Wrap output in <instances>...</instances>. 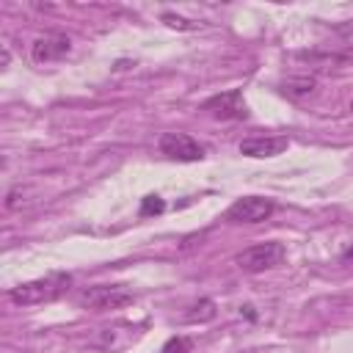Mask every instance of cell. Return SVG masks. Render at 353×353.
<instances>
[{
	"label": "cell",
	"instance_id": "cell-1",
	"mask_svg": "<svg viewBox=\"0 0 353 353\" xmlns=\"http://www.w3.org/2000/svg\"><path fill=\"white\" fill-rule=\"evenodd\" d=\"M72 284V276L66 273H50L44 279H33L25 284H17L8 290V301L17 306H36V303H47L55 301L58 295H63Z\"/></svg>",
	"mask_w": 353,
	"mask_h": 353
},
{
	"label": "cell",
	"instance_id": "cell-2",
	"mask_svg": "<svg viewBox=\"0 0 353 353\" xmlns=\"http://www.w3.org/2000/svg\"><path fill=\"white\" fill-rule=\"evenodd\" d=\"M284 254H287V251H284L281 243L268 240V243H256V245L240 251V254L234 256V262H237V268L245 270V273H262V270H270V268L281 265Z\"/></svg>",
	"mask_w": 353,
	"mask_h": 353
},
{
	"label": "cell",
	"instance_id": "cell-3",
	"mask_svg": "<svg viewBox=\"0 0 353 353\" xmlns=\"http://www.w3.org/2000/svg\"><path fill=\"white\" fill-rule=\"evenodd\" d=\"M135 295L119 284H99V287H88L83 290L80 295V303L85 309H94V312H108V309H121L127 303H132Z\"/></svg>",
	"mask_w": 353,
	"mask_h": 353
},
{
	"label": "cell",
	"instance_id": "cell-4",
	"mask_svg": "<svg viewBox=\"0 0 353 353\" xmlns=\"http://www.w3.org/2000/svg\"><path fill=\"white\" fill-rule=\"evenodd\" d=\"M273 201L265 199V196H243L237 201L229 204L226 210V221H234V223H262L273 215Z\"/></svg>",
	"mask_w": 353,
	"mask_h": 353
},
{
	"label": "cell",
	"instance_id": "cell-5",
	"mask_svg": "<svg viewBox=\"0 0 353 353\" xmlns=\"http://www.w3.org/2000/svg\"><path fill=\"white\" fill-rule=\"evenodd\" d=\"M157 146L165 157L179 160V163H196L204 157V146L199 141H193L188 132H163Z\"/></svg>",
	"mask_w": 353,
	"mask_h": 353
},
{
	"label": "cell",
	"instance_id": "cell-6",
	"mask_svg": "<svg viewBox=\"0 0 353 353\" xmlns=\"http://www.w3.org/2000/svg\"><path fill=\"white\" fill-rule=\"evenodd\" d=\"M69 50H72V39L66 33L47 30L33 39L30 58H33V63H52V61H61L63 55H69Z\"/></svg>",
	"mask_w": 353,
	"mask_h": 353
},
{
	"label": "cell",
	"instance_id": "cell-7",
	"mask_svg": "<svg viewBox=\"0 0 353 353\" xmlns=\"http://www.w3.org/2000/svg\"><path fill=\"white\" fill-rule=\"evenodd\" d=\"M201 110H210L215 119H245L248 116L240 88H229V91H221V94L204 99Z\"/></svg>",
	"mask_w": 353,
	"mask_h": 353
},
{
	"label": "cell",
	"instance_id": "cell-8",
	"mask_svg": "<svg viewBox=\"0 0 353 353\" xmlns=\"http://www.w3.org/2000/svg\"><path fill=\"white\" fill-rule=\"evenodd\" d=\"M287 146H290V138L287 135H251V138L240 141V154L265 160V157L281 154Z\"/></svg>",
	"mask_w": 353,
	"mask_h": 353
},
{
	"label": "cell",
	"instance_id": "cell-9",
	"mask_svg": "<svg viewBox=\"0 0 353 353\" xmlns=\"http://www.w3.org/2000/svg\"><path fill=\"white\" fill-rule=\"evenodd\" d=\"M317 88H320V83H317L314 74H287V77L279 83V91H281L287 99H292V102H306V99H312V97L317 94Z\"/></svg>",
	"mask_w": 353,
	"mask_h": 353
},
{
	"label": "cell",
	"instance_id": "cell-10",
	"mask_svg": "<svg viewBox=\"0 0 353 353\" xmlns=\"http://www.w3.org/2000/svg\"><path fill=\"white\" fill-rule=\"evenodd\" d=\"M212 317H215V303H212L210 298L196 301V303L190 306V312L185 314L188 323H207V320H212Z\"/></svg>",
	"mask_w": 353,
	"mask_h": 353
},
{
	"label": "cell",
	"instance_id": "cell-11",
	"mask_svg": "<svg viewBox=\"0 0 353 353\" xmlns=\"http://www.w3.org/2000/svg\"><path fill=\"white\" fill-rule=\"evenodd\" d=\"M193 350V339L190 336H171L163 345V353H190Z\"/></svg>",
	"mask_w": 353,
	"mask_h": 353
},
{
	"label": "cell",
	"instance_id": "cell-12",
	"mask_svg": "<svg viewBox=\"0 0 353 353\" xmlns=\"http://www.w3.org/2000/svg\"><path fill=\"white\" fill-rule=\"evenodd\" d=\"M163 22H165L168 28H176V30H196V28H199V22H190V19L176 17V14H171V11L163 14Z\"/></svg>",
	"mask_w": 353,
	"mask_h": 353
},
{
	"label": "cell",
	"instance_id": "cell-13",
	"mask_svg": "<svg viewBox=\"0 0 353 353\" xmlns=\"http://www.w3.org/2000/svg\"><path fill=\"white\" fill-rule=\"evenodd\" d=\"M163 210H165V204H163L160 196H146L141 201V215H160Z\"/></svg>",
	"mask_w": 353,
	"mask_h": 353
},
{
	"label": "cell",
	"instance_id": "cell-14",
	"mask_svg": "<svg viewBox=\"0 0 353 353\" xmlns=\"http://www.w3.org/2000/svg\"><path fill=\"white\" fill-rule=\"evenodd\" d=\"M19 193H22V190H19V188H14V190L6 196V210H14V207L19 204Z\"/></svg>",
	"mask_w": 353,
	"mask_h": 353
},
{
	"label": "cell",
	"instance_id": "cell-15",
	"mask_svg": "<svg viewBox=\"0 0 353 353\" xmlns=\"http://www.w3.org/2000/svg\"><path fill=\"white\" fill-rule=\"evenodd\" d=\"M342 259H353V245H350V248H345V251H342Z\"/></svg>",
	"mask_w": 353,
	"mask_h": 353
},
{
	"label": "cell",
	"instance_id": "cell-16",
	"mask_svg": "<svg viewBox=\"0 0 353 353\" xmlns=\"http://www.w3.org/2000/svg\"><path fill=\"white\" fill-rule=\"evenodd\" d=\"M350 110H353V99H350Z\"/></svg>",
	"mask_w": 353,
	"mask_h": 353
}]
</instances>
